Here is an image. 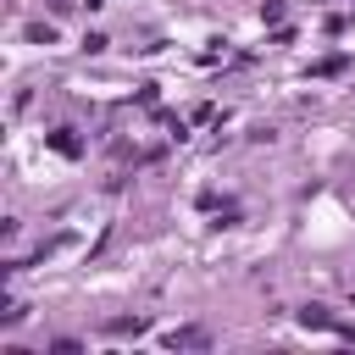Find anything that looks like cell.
Here are the masks:
<instances>
[{
  "label": "cell",
  "mask_w": 355,
  "mask_h": 355,
  "mask_svg": "<svg viewBox=\"0 0 355 355\" xmlns=\"http://www.w3.org/2000/svg\"><path fill=\"white\" fill-rule=\"evenodd\" d=\"M50 144H55V150H61V155H78V139H67V128H61V133H55V139H50Z\"/></svg>",
  "instance_id": "obj_1"
},
{
  "label": "cell",
  "mask_w": 355,
  "mask_h": 355,
  "mask_svg": "<svg viewBox=\"0 0 355 355\" xmlns=\"http://www.w3.org/2000/svg\"><path fill=\"white\" fill-rule=\"evenodd\" d=\"M67 6H72V0H50V11H67Z\"/></svg>",
  "instance_id": "obj_2"
}]
</instances>
